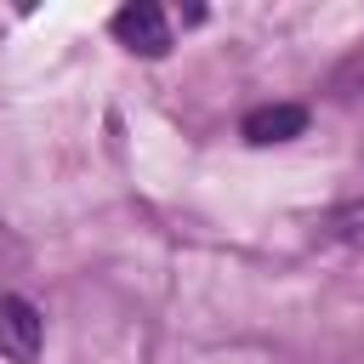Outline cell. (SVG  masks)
Segmentation results:
<instances>
[{
    "label": "cell",
    "instance_id": "obj_4",
    "mask_svg": "<svg viewBox=\"0 0 364 364\" xmlns=\"http://www.w3.org/2000/svg\"><path fill=\"white\" fill-rule=\"evenodd\" d=\"M324 239L364 250V199H347V205H336V210L324 216Z\"/></svg>",
    "mask_w": 364,
    "mask_h": 364
},
{
    "label": "cell",
    "instance_id": "obj_1",
    "mask_svg": "<svg viewBox=\"0 0 364 364\" xmlns=\"http://www.w3.org/2000/svg\"><path fill=\"white\" fill-rule=\"evenodd\" d=\"M46 341V318L28 296H0V358L6 364H34Z\"/></svg>",
    "mask_w": 364,
    "mask_h": 364
},
{
    "label": "cell",
    "instance_id": "obj_2",
    "mask_svg": "<svg viewBox=\"0 0 364 364\" xmlns=\"http://www.w3.org/2000/svg\"><path fill=\"white\" fill-rule=\"evenodd\" d=\"M114 40L136 57H165L171 51V23L154 0H131V6L114 11Z\"/></svg>",
    "mask_w": 364,
    "mask_h": 364
},
{
    "label": "cell",
    "instance_id": "obj_3",
    "mask_svg": "<svg viewBox=\"0 0 364 364\" xmlns=\"http://www.w3.org/2000/svg\"><path fill=\"white\" fill-rule=\"evenodd\" d=\"M239 131H245V142L273 148V142H290V136L307 131V108L301 102H267V108H250Z\"/></svg>",
    "mask_w": 364,
    "mask_h": 364
}]
</instances>
